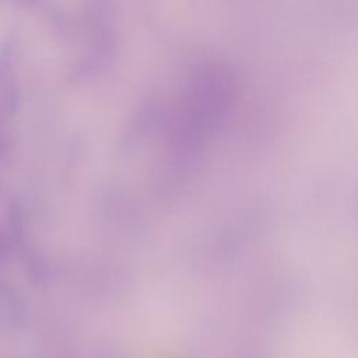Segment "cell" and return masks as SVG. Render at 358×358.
<instances>
[{"label": "cell", "mask_w": 358, "mask_h": 358, "mask_svg": "<svg viewBox=\"0 0 358 358\" xmlns=\"http://www.w3.org/2000/svg\"><path fill=\"white\" fill-rule=\"evenodd\" d=\"M11 60H13V53L11 48L8 45H4L0 48V80L7 76V73L11 69Z\"/></svg>", "instance_id": "6da1fadb"}]
</instances>
